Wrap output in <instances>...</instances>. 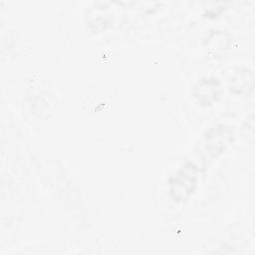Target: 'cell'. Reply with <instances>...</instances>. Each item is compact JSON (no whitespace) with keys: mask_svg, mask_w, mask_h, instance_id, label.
<instances>
[{"mask_svg":"<svg viewBox=\"0 0 255 255\" xmlns=\"http://www.w3.org/2000/svg\"><path fill=\"white\" fill-rule=\"evenodd\" d=\"M234 133L232 127L226 125H216L210 128L200 138L195 153L202 162L214 160L226 151L233 142Z\"/></svg>","mask_w":255,"mask_h":255,"instance_id":"1","label":"cell"},{"mask_svg":"<svg viewBox=\"0 0 255 255\" xmlns=\"http://www.w3.org/2000/svg\"><path fill=\"white\" fill-rule=\"evenodd\" d=\"M197 167L194 162L186 161L169 177L167 190L172 201L184 202L194 193L198 183Z\"/></svg>","mask_w":255,"mask_h":255,"instance_id":"2","label":"cell"},{"mask_svg":"<svg viewBox=\"0 0 255 255\" xmlns=\"http://www.w3.org/2000/svg\"><path fill=\"white\" fill-rule=\"evenodd\" d=\"M222 94V83L215 76H204L200 78L192 88V97L202 107L214 105L220 100Z\"/></svg>","mask_w":255,"mask_h":255,"instance_id":"3","label":"cell"},{"mask_svg":"<svg viewBox=\"0 0 255 255\" xmlns=\"http://www.w3.org/2000/svg\"><path fill=\"white\" fill-rule=\"evenodd\" d=\"M254 74L253 71L246 66L235 67L228 75V88L234 95L249 94L253 91Z\"/></svg>","mask_w":255,"mask_h":255,"instance_id":"4","label":"cell"}]
</instances>
